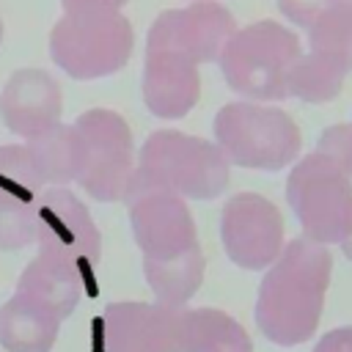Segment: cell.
Instances as JSON below:
<instances>
[{"label":"cell","mask_w":352,"mask_h":352,"mask_svg":"<svg viewBox=\"0 0 352 352\" xmlns=\"http://www.w3.org/2000/svg\"><path fill=\"white\" fill-rule=\"evenodd\" d=\"M36 245L47 256L80 278L94 275L102 258L99 228L85 204L69 187H50L36 206Z\"/></svg>","instance_id":"ba28073f"},{"label":"cell","mask_w":352,"mask_h":352,"mask_svg":"<svg viewBox=\"0 0 352 352\" xmlns=\"http://www.w3.org/2000/svg\"><path fill=\"white\" fill-rule=\"evenodd\" d=\"M36 242V206L0 198V250H22Z\"/></svg>","instance_id":"603a6c76"},{"label":"cell","mask_w":352,"mask_h":352,"mask_svg":"<svg viewBox=\"0 0 352 352\" xmlns=\"http://www.w3.org/2000/svg\"><path fill=\"white\" fill-rule=\"evenodd\" d=\"M341 250H344V256L352 261V231H349V234L341 239Z\"/></svg>","instance_id":"83f0119b"},{"label":"cell","mask_w":352,"mask_h":352,"mask_svg":"<svg viewBox=\"0 0 352 352\" xmlns=\"http://www.w3.org/2000/svg\"><path fill=\"white\" fill-rule=\"evenodd\" d=\"M129 0H60L63 14H77V11H118Z\"/></svg>","instance_id":"4316f807"},{"label":"cell","mask_w":352,"mask_h":352,"mask_svg":"<svg viewBox=\"0 0 352 352\" xmlns=\"http://www.w3.org/2000/svg\"><path fill=\"white\" fill-rule=\"evenodd\" d=\"M341 3H349V6H352V0H341Z\"/></svg>","instance_id":"4dcf8cb0"},{"label":"cell","mask_w":352,"mask_h":352,"mask_svg":"<svg viewBox=\"0 0 352 352\" xmlns=\"http://www.w3.org/2000/svg\"><path fill=\"white\" fill-rule=\"evenodd\" d=\"M135 33L121 11L63 14L50 33V58L72 80L110 77L126 66Z\"/></svg>","instance_id":"5b68a950"},{"label":"cell","mask_w":352,"mask_h":352,"mask_svg":"<svg viewBox=\"0 0 352 352\" xmlns=\"http://www.w3.org/2000/svg\"><path fill=\"white\" fill-rule=\"evenodd\" d=\"M140 91H143V102L148 113L165 121H176L187 116L201 96L198 63L176 52L146 50Z\"/></svg>","instance_id":"5bb4252c"},{"label":"cell","mask_w":352,"mask_h":352,"mask_svg":"<svg viewBox=\"0 0 352 352\" xmlns=\"http://www.w3.org/2000/svg\"><path fill=\"white\" fill-rule=\"evenodd\" d=\"M60 319L25 294L0 305V346L6 352H50L58 341Z\"/></svg>","instance_id":"9a60e30c"},{"label":"cell","mask_w":352,"mask_h":352,"mask_svg":"<svg viewBox=\"0 0 352 352\" xmlns=\"http://www.w3.org/2000/svg\"><path fill=\"white\" fill-rule=\"evenodd\" d=\"M77 138V184L96 201H124L135 176L132 129L121 113L91 107L72 124Z\"/></svg>","instance_id":"8992f818"},{"label":"cell","mask_w":352,"mask_h":352,"mask_svg":"<svg viewBox=\"0 0 352 352\" xmlns=\"http://www.w3.org/2000/svg\"><path fill=\"white\" fill-rule=\"evenodd\" d=\"M204 270H206V258L201 245H192L190 250H184L176 258H143V275L148 289L154 292V302L162 305H173V308H184L190 297H195V292L204 283Z\"/></svg>","instance_id":"e0dca14e"},{"label":"cell","mask_w":352,"mask_h":352,"mask_svg":"<svg viewBox=\"0 0 352 352\" xmlns=\"http://www.w3.org/2000/svg\"><path fill=\"white\" fill-rule=\"evenodd\" d=\"M236 19L220 3H190L162 11L146 36V50L176 52L192 63H214L234 36Z\"/></svg>","instance_id":"8fae6325"},{"label":"cell","mask_w":352,"mask_h":352,"mask_svg":"<svg viewBox=\"0 0 352 352\" xmlns=\"http://www.w3.org/2000/svg\"><path fill=\"white\" fill-rule=\"evenodd\" d=\"M333 253L308 236H294L267 267L256 297V327L275 346L305 344L322 319Z\"/></svg>","instance_id":"6da1fadb"},{"label":"cell","mask_w":352,"mask_h":352,"mask_svg":"<svg viewBox=\"0 0 352 352\" xmlns=\"http://www.w3.org/2000/svg\"><path fill=\"white\" fill-rule=\"evenodd\" d=\"M212 132L226 160L248 170H283L302 146L300 126L286 110L250 99L223 104Z\"/></svg>","instance_id":"277c9868"},{"label":"cell","mask_w":352,"mask_h":352,"mask_svg":"<svg viewBox=\"0 0 352 352\" xmlns=\"http://www.w3.org/2000/svg\"><path fill=\"white\" fill-rule=\"evenodd\" d=\"M184 352H253V341L231 314L217 308H187Z\"/></svg>","instance_id":"ac0fdd59"},{"label":"cell","mask_w":352,"mask_h":352,"mask_svg":"<svg viewBox=\"0 0 352 352\" xmlns=\"http://www.w3.org/2000/svg\"><path fill=\"white\" fill-rule=\"evenodd\" d=\"M25 148L38 170V176L44 179L47 190L50 187H69L77 179V165H80V154H77V138L72 124H55L47 132L25 140Z\"/></svg>","instance_id":"d6986e66"},{"label":"cell","mask_w":352,"mask_h":352,"mask_svg":"<svg viewBox=\"0 0 352 352\" xmlns=\"http://www.w3.org/2000/svg\"><path fill=\"white\" fill-rule=\"evenodd\" d=\"M184 308L162 302H110L102 316L104 352H184Z\"/></svg>","instance_id":"7c38bea8"},{"label":"cell","mask_w":352,"mask_h":352,"mask_svg":"<svg viewBox=\"0 0 352 352\" xmlns=\"http://www.w3.org/2000/svg\"><path fill=\"white\" fill-rule=\"evenodd\" d=\"M16 294L30 297L33 302L44 305L63 322L77 308V302L82 297V278L74 270H69L47 256H36L22 270V275L16 280Z\"/></svg>","instance_id":"2e32d148"},{"label":"cell","mask_w":352,"mask_h":352,"mask_svg":"<svg viewBox=\"0 0 352 352\" xmlns=\"http://www.w3.org/2000/svg\"><path fill=\"white\" fill-rule=\"evenodd\" d=\"M344 77H346V69L338 60L319 52L300 55L289 77V96L302 99L308 104L333 102L344 85Z\"/></svg>","instance_id":"ffe728a7"},{"label":"cell","mask_w":352,"mask_h":352,"mask_svg":"<svg viewBox=\"0 0 352 352\" xmlns=\"http://www.w3.org/2000/svg\"><path fill=\"white\" fill-rule=\"evenodd\" d=\"M316 154L327 157L333 165H338L346 176H352V121L333 124L319 135V143L314 148Z\"/></svg>","instance_id":"cb8c5ba5"},{"label":"cell","mask_w":352,"mask_h":352,"mask_svg":"<svg viewBox=\"0 0 352 352\" xmlns=\"http://www.w3.org/2000/svg\"><path fill=\"white\" fill-rule=\"evenodd\" d=\"M333 3L336 0H278V8L292 25L308 30Z\"/></svg>","instance_id":"d4e9b609"},{"label":"cell","mask_w":352,"mask_h":352,"mask_svg":"<svg viewBox=\"0 0 352 352\" xmlns=\"http://www.w3.org/2000/svg\"><path fill=\"white\" fill-rule=\"evenodd\" d=\"M192 3H217V0H192Z\"/></svg>","instance_id":"f1b7e54d"},{"label":"cell","mask_w":352,"mask_h":352,"mask_svg":"<svg viewBox=\"0 0 352 352\" xmlns=\"http://www.w3.org/2000/svg\"><path fill=\"white\" fill-rule=\"evenodd\" d=\"M300 55L297 33L275 19H258L234 30L217 63L231 91L250 102H272L289 96V77Z\"/></svg>","instance_id":"7a4b0ae2"},{"label":"cell","mask_w":352,"mask_h":352,"mask_svg":"<svg viewBox=\"0 0 352 352\" xmlns=\"http://www.w3.org/2000/svg\"><path fill=\"white\" fill-rule=\"evenodd\" d=\"M124 204L129 209V228L143 258L165 261L198 245V228L182 195L132 176Z\"/></svg>","instance_id":"9c48e42d"},{"label":"cell","mask_w":352,"mask_h":352,"mask_svg":"<svg viewBox=\"0 0 352 352\" xmlns=\"http://www.w3.org/2000/svg\"><path fill=\"white\" fill-rule=\"evenodd\" d=\"M44 179L38 176L25 143L22 146H0V198H11L28 206H38L44 190Z\"/></svg>","instance_id":"7402d4cb"},{"label":"cell","mask_w":352,"mask_h":352,"mask_svg":"<svg viewBox=\"0 0 352 352\" xmlns=\"http://www.w3.org/2000/svg\"><path fill=\"white\" fill-rule=\"evenodd\" d=\"M135 176L182 198L209 201L228 187L231 162L212 140L179 129H157L138 151Z\"/></svg>","instance_id":"3957f363"},{"label":"cell","mask_w":352,"mask_h":352,"mask_svg":"<svg viewBox=\"0 0 352 352\" xmlns=\"http://www.w3.org/2000/svg\"><path fill=\"white\" fill-rule=\"evenodd\" d=\"M308 47L311 52L327 55L352 72V6L336 0L308 28Z\"/></svg>","instance_id":"44dd1931"},{"label":"cell","mask_w":352,"mask_h":352,"mask_svg":"<svg viewBox=\"0 0 352 352\" xmlns=\"http://www.w3.org/2000/svg\"><path fill=\"white\" fill-rule=\"evenodd\" d=\"M60 85L44 69H16L0 91V118L8 132L30 140L60 124Z\"/></svg>","instance_id":"4fadbf2b"},{"label":"cell","mask_w":352,"mask_h":352,"mask_svg":"<svg viewBox=\"0 0 352 352\" xmlns=\"http://www.w3.org/2000/svg\"><path fill=\"white\" fill-rule=\"evenodd\" d=\"M286 201L300 220L302 236L319 245H341L352 231V176L316 151L292 168Z\"/></svg>","instance_id":"52a82bcc"},{"label":"cell","mask_w":352,"mask_h":352,"mask_svg":"<svg viewBox=\"0 0 352 352\" xmlns=\"http://www.w3.org/2000/svg\"><path fill=\"white\" fill-rule=\"evenodd\" d=\"M226 256L242 270H267L283 250V217L258 192H236L220 212Z\"/></svg>","instance_id":"30bf717a"},{"label":"cell","mask_w":352,"mask_h":352,"mask_svg":"<svg viewBox=\"0 0 352 352\" xmlns=\"http://www.w3.org/2000/svg\"><path fill=\"white\" fill-rule=\"evenodd\" d=\"M314 352H352V324L327 330V333L316 341Z\"/></svg>","instance_id":"484cf974"},{"label":"cell","mask_w":352,"mask_h":352,"mask_svg":"<svg viewBox=\"0 0 352 352\" xmlns=\"http://www.w3.org/2000/svg\"><path fill=\"white\" fill-rule=\"evenodd\" d=\"M0 41H3V22H0Z\"/></svg>","instance_id":"f546056e"}]
</instances>
